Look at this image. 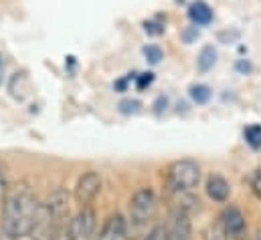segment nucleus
<instances>
[{"instance_id": "f257e3e1", "label": "nucleus", "mask_w": 261, "mask_h": 240, "mask_svg": "<svg viewBox=\"0 0 261 240\" xmlns=\"http://www.w3.org/2000/svg\"><path fill=\"white\" fill-rule=\"evenodd\" d=\"M39 202L33 192V188L27 182H20L12 188L10 194H6L4 208L0 214L2 232L8 240L27 238L37 214Z\"/></svg>"}, {"instance_id": "f03ea898", "label": "nucleus", "mask_w": 261, "mask_h": 240, "mask_svg": "<svg viewBox=\"0 0 261 240\" xmlns=\"http://www.w3.org/2000/svg\"><path fill=\"white\" fill-rule=\"evenodd\" d=\"M69 214V194L63 188H57L49 194L45 202L39 204L29 240H57L67 228Z\"/></svg>"}, {"instance_id": "7ed1b4c3", "label": "nucleus", "mask_w": 261, "mask_h": 240, "mask_svg": "<svg viewBox=\"0 0 261 240\" xmlns=\"http://www.w3.org/2000/svg\"><path fill=\"white\" fill-rule=\"evenodd\" d=\"M200 182V166L193 160H178L168 166L166 184L168 190L174 192H193Z\"/></svg>"}, {"instance_id": "20e7f679", "label": "nucleus", "mask_w": 261, "mask_h": 240, "mask_svg": "<svg viewBox=\"0 0 261 240\" xmlns=\"http://www.w3.org/2000/svg\"><path fill=\"white\" fill-rule=\"evenodd\" d=\"M158 210V198L154 194L152 188H140L134 192L130 200V218L136 226H144L148 224Z\"/></svg>"}, {"instance_id": "39448f33", "label": "nucleus", "mask_w": 261, "mask_h": 240, "mask_svg": "<svg viewBox=\"0 0 261 240\" xmlns=\"http://www.w3.org/2000/svg\"><path fill=\"white\" fill-rule=\"evenodd\" d=\"M97 226V214L91 206H81V210L67 224V240H91Z\"/></svg>"}, {"instance_id": "423d86ee", "label": "nucleus", "mask_w": 261, "mask_h": 240, "mask_svg": "<svg viewBox=\"0 0 261 240\" xmlns=\"http://www.w3.org/2000/svg\"><path fill=\"white\" fill-rule=\"evenodd\" d=\"M101 192V176L95 170L85 172L83 176H79V180L75 184V200L81 206H89L97 194Z\"/></svg>"}, {"instance_id": "0eeeda50", "label": "nucleus", "mask_w": 261, "mask_h": 240, "mask_svg": "<svg viewBox=\"0 0 261 240\" xmlns=\"http://www.w3.org/2000/svg\"><path fill=\"white\" fill-rule=\"evenodd\" d=\"M168 228V240H193V222H191V214L174 208V212L170 214V224Z\"/></svg>"}, {"instance_id": "6e6552de", "label": "nucleus", "mask_w": 261, "mask_h": 240, "mask_svg": "<svg viewBox=\"0 0 261 240\" xmlns=\"http://www.w3.org/2000/svg\"><path fill=\"white\" fill-rule=\"evenodd\" d=\"M128 238H130L128 236V222H126V218L120 212L112 214L103 222L101 232L97 236V240H128Z\"/></svg>"}, {"instance_id": "1a4fd4ad", "label": "nucleus", "mask_w": 261, "mask_h": 240, "mask_svg": "<svg viewBox=\"0 0 261 240\" xmlns=\"http://www.w3.org/2000/svg\"><path fill=\"white\" fill-rule=\"evenodd\" d=\"M221 220L225 224V230L231 238H241L247 230V224H245V216L243 212L237 208V206H229L225 208V212L221 214Z\"/></svg>"}, {"instance_id": "9d476101", "label": "nucleus", "mask_w": 261, "mask_h": 240, "mask_svg": "<svg viewBox=\"0 0 261 240\" xmlns=\"http://www.w3.org/2000/svg\"><path fill=\"white\" fill-rule=\"evenodd\" d=\"M206 196H208L213 202H219V204L227 202L229 196H231V186H229V182L225 180L223 176H219V174L208 176V180H206Z\"/></svg>"}, {"instance_id": "9b49d317", "label": "nucleus", "mask_w": 261, "mask_h": 240, "mask_svg": "<svg viewBox=\"0 0 261 240\" xmlns=\"http://www.w3.org/2000/svg\"><path fill=\"white\" fill-rule=\"evenodd\" d=\"M189 16H191V20L195 24H198V26H206V24L213 22V10H211V6L206 2H200V0L195 2V4H191Z\"/></svg>"}, {"instance_id": "f8f14e48", "label": "nucleus", "mask_w": 261, "mask_h": 240, "mask_svg": "<svg viewBox=\"0 0 261 240\" xmlns=\"http://www.w3.org/2000/svg\"><path fill=\"white\" fill-rule=\"evenodd\" d=\"M217 63V51L213 47H202V51L198 53V59H196V67L200 73H206L215 67Z\"/></svg>"}, {"instance_id": "ddd939ff", "label": "nucleus", "mask_w": 261, "mask_h": 240, "mask_svg": "<svg viewBox=\"0 0 261 240\" xmlns=\"http://www.w3.org/2000/svg\"><path fill=\"white\" fill-rule=\"evenodd\" d=\"M202 240H229V234H227L225 224H223L221 218L217 222H213V224L206 226V230L202 234Z\"/></svg>"}, {"instance_id": "4468645a", "label": "nucleus", "mask_w": 261, "mask_h": 240, "mask_svg": "<svg viewBox=\"0 0 261 240\" xmlns=\"http://www.w3.org/2000/svg\"><path fill=\"white\" fill-rule=\"evenodd\" d=\"M189 95H191V99L195 101L196 105H204L211 99V89L206 85H193L191 91H189Z\"/></svg>"}, {"instance_id": "2eb2a0df", "label": "nucleus", "mask_w": 261, "mask_h": 240, "mask_svg": "<svg viewBox=\"0 0 261 240\" xmlns=\"http://www.w3.org/2000/svg\"><path fill=\"white\" fill-rule=\"evenodd\" d=\"M243 135L251 149H261V125H249Z\"/></svg>"}, {"instance_id": "dca6fc26", "label": "nucleus", "mask_w": 261, "mask_h": 240, "mask_svg": "<svg viewBox=\"0 0 261 240\" xmlns=\"http://www.w3.org/2000/svg\"><path fill=\"white\" fill-rule=\"evenodd\" d=\"M144 57H146L148 63L158 65L164 55H162V49H160V47H156V45H148V47H144Z\"/></svg>"}, {"instance_id": "f3484780", "label": "nucleus", "mask_w": 261, "mask_h": 240, "mask_svg": "<svg viewBox=\"0 0 261 240\" xmlns=\"http://www.w3.org/2000/svg\"><path fill=\"white\" fill-rule=\"evenodd\" d=\"M144 240H168V228L164 224H156L146 236Z\"/></svg>"}, {"instance_id": "a211bd4d", "label": "nucleus", "mask_w": 261, "mask_h": 240, "mask_svg": "<svg viewBox=\"0 0 261 240\" xmlns=\"http://www.w3.org/2000/svg\"><path fill=\"white\" fill-rule=\"evenodd\" d=\"M152 81H154V73H142V75H138V79H136V87H138L140 91H144L146 87L152 85Z\"/></svg>"}, {"instance_id": "6ab92c4d", "label": "nucleus", "mask_w": 261, "mask_h": 240, "mask_svg": "<svg viewBox=\"0 0 261 240\" xmlns=\"http://www.w3.org/2000/svg\"><path fill=\"white\" fill-rule=\"evenodd\" d=\"M251 190L257 196V200H261V168H257L251 176Z\"/></svg>"}, {"instance_id": "aec40b11", "label": "nucleus", "mask_w": 261, "mask_h": 240, "mask_svg": "<svg viewBox=\"0 0 261 240\" xmlns=\"http://www.w3.org/2000/svg\"><path fill=\"white\" fill-rule=\"evenodd\" d=\"M138 107H140L138 101H122V103H120V111H122V113H136Z\"/></svg>"}, {"instance_id": "412c9836", "label": "nucleus", "mask_w": 261, "mask_h": 240, "mask_svg": "<svg viewBox=\"0 0 261 240\" xmlns=\"http://www.w3.org/2000/svg\"><path fill=\"white\" fill-rule=\"evenodd\" d=\"M4 200H6V180H4V174L0 170V214H2V208H4Z\"/></svg>"}, {"instance_id": "4be33fe9", "label": "nucleus", "mask_w": 261, "mask_h": 240, "mask_svg": "<svg viewBox=\"0 0 261 240\" xmlns=\"http://www.w3.org/2000/svg\"><path fill=\"white\" fill-rule=\"evenodd\" d=\"M126 85H128V81H126V79H122V81H118V83H116L114 87H116V89H118V91L122 93V91H126Z\"/></svg>"}, {"instance_id": "5701e85b", "label": "nucleus", "mask_w": 261, "mask_h": 240, "mask_svg": "<svg viewBox=\"0 0 261 240\" xmlns=\"http://www.w3.org/2000/svg\"><path fill=\"white\" fill-rule=\"evenodd\" d=\"M237 69H239V71H249V69H251V65H249V63H245V61H239V63H237Z\"/></svg>"}, {"instance_id": "b1692460", "label": "nucleus", "mask_w": 261, "mask_h": 240, "mask_svg": "<svg viewBox=\"0 0 261 240\" xmlns=\"http://www.w3.org/2000/svg\"><path fill=\"white\" fill-rule=\"evenodd\" d=\"M257 240H261V230L257 232Z\"/></svg>"}]
</instances>
